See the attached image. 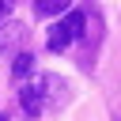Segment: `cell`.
Here are the masks:
<instances>
[{"label":"cell","instance_id":"1","mask_svg":"<svg viewBox=\"0 0 121 121\" xmlns=\"http://www.w3.org/2000/svg\"><path fill=\"white\" fill-rule=\"evenodd\" d=\"M83 26H87V15H83V11H64V19L49 30V49H53V53H64L72 42L83 38Z\"/></svg>","mask_w":121,"mask_h":121},{"label":"cell","instance_id":"2","mask_svg":"<svg viewBox=\"0 0 121 121\" xmlns=\"http://www.w3.org/2000/svg\"><path fill=\"white\" fill-rule=\"evenodd\" d=\"M42 91H49V106H64L68 102V83L60 79V76H42Z\"/></svg>","mask_w":121,"mask_h":121},{"label":"cell","instance_id":"3","mask_svg":"<svg viewBox=\"0 0 121 121\" xmlns=\"http://www.w3.org/2000/svg\"><path fill=\"white\" fill-rule=\"evenodd\" d=\"M19 102H23V110H26L30 117H38L42 106H45V91H42V87H19Z\"/></svg>","mask_w":121,"mask_h":121},{"label":"cell","instance_id":"4","mask_svg":"<svg viewBox=\"0 0 121 121\" xmlns=\"http://www.w3.org/2000/svg\"><path fill=\"white\" fill-rule=\"evenodd\" d=\"M68 8H72V0H34V11H38L42 19L60 15V11H68Z\"/></svg>","mask_w":121,"mask_h":121},{"label":"cell","instance_id":"5","mask_svg":"<svg viewBox=\"0 0 121 121\" xmlns=\"http://www.w3.org/2000/svg\"><path fill=\"white\" fill-rule=\"evenodd\" d=\"M19 38H23V23H4V26H0V45H4V49H15Z\"/></svg>","mask_w":121,"mask_h":121},{"label":"cell","instance_id":"6","mask_svg":"<svg viewBox=\"0 0 121 121\" xmlns=\"http://www.w3.org/2000/svg\"><path fill=\"white\" fill-rule=\"evenodd\" d=\"M30 68H34V57H30V53H19V57H15V64H11V76H19V79H23Z\"/></svg>","mask_w":121,"mask_h":121},{"label":"cell","instance_id":"7","mask_svg":"<svg viewBox=\"0 0 121 121\" xmlns=\"http://www.w3.org/2000/svg\"><path fill=\"white\" fill-rule=\"evenodd\" d=\"M0 19H4V0H0Z\"/></svg>","mask_w":121,"mask_h":121},{"label":"cell","instance_id":"8","mask_svg":"<svg viewBox=\"0 0 121 121\" xmlns=\"http://www.w3.org/2000/svg\"><path fill=\"white\" fill-rule=\"evenodd\" d=\"M0 121H8V113H0Z\"/></svg>","mask_w":121,"mask_h":121}]
</instances>
